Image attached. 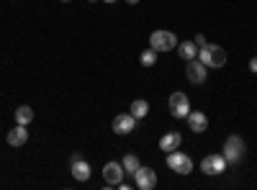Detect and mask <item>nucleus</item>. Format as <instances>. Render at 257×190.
Wrapping results in <instances>:
<instances>
[{"label":"nucleus","instance_id":"19","mask_svg":"<svg viewBox=\"0 0 257 190\" xmlns=\"http://www.w3.org/2000/svg\"><path fill=\"white\" fill-rule=\"evenodd\" d=\"M139 62H142V67H155V62H157V52H155V49H144V52H142V57H139Z\"/></svg>","mask_w":257,"mask_h":190},{"label":"nucleus","instance_id":"5","mask_svg":"<svg viewBox=\"0 0 257 190\" xmlns=\"http://www.w3.org/2000/svg\"><path fill=\"white\" fill-rule=\"evenodd\" d=\"M167 108H170V113H173V118H185L188 113H190V100H188V95L185 93H173L170 95V100H167Z\"/></svg>","mask_w":257,"mask_h":190},{"label":"nucleus","instance_id":"23","mask_svg":"<svg viewBox=\"0 0 257 190\" xmlns=\"http://www.w3.org/2000/svg\"><path fill=\"white\" fill-rule=\"evenodd\" d=\"M62 3H70V0H62Z\"/></svg>","mask_w":257,"mask_h":190},{"label":"nucleus","instance_id":"2","mask_svg":"<svg viewBox=\"0 0 257 190\" xmlns=\"http://www.w3.org/2000/svg\"><path fill=\"white\" fill-rule=\"evenodd\" d=\"M149 47H152L155 52H170V49H175L178 47V36L173 31H152V36H149Z\"/></svg>","mask_w":257,"mask_h":190},{"label":"nucleus","instance_id":"13","mask_svg":"<svg viewBox=\"0 0 257 190\" xmlns=\"http://www.w3.org/2000/svg\"><path fill=\"white\" fill-rule=\"evenodd\" d=\"M6 139H8V144H11V146H24V144L29 141V131H26V126L16 123V129H11Z\"/></svg>","mask_w":257,"mask_h":190},{"label":"nucleus","instance_id":"10","mask_svg":"<svg viewBox=\"0 0 257 190\" xmlns=\"http://www.w3.org/2000/svg\"><path fill=\"white\" fill-rule=\"evenodd\" d=\"M134 182L139 190H152L157 185V172L152 170V167H139V170L134 172Z\"/></svg>","mask_w":257,"mask_h":190},{"label":"nucleus","instance_id":"22","mask_svg":"<svg viewBox=\"0 0 257 190\" xmlns=\"http://www.w3.org/2000/svg\"><path fill=\"white\" fill-rule=\"evenodd\" d=\"M105 3H116V0H105Z\"/></svg>","mask_w":257,"mask_h":190},{"label":"nucleus","instance_id":"25","mask_svg":"<svg viewBox=\"0 0 257 190\" xmlns=\"http://www.w3.org/2000/svg\"><path fill=\"white\" fill-rule=\"evenodd\" d=\"M254 75H257V72H254Z\"/></svg>","mask_w":257,"mask_h":190},{"label":"nucleus","instance_id":"14","mask_svg":"<svg viewBox=\"0 0 257 190\" xmlns=\"http://www.w3.org/2000/svg\"><path fill=\"white\" fill-rule=\"evenodd\" d=\"M180 144H183V136H180L178 131H167V134L160 139V149H162V152H175Z\"/></svg>","mask_w":257,"mask_h":190},{"label":"nucleus","instance_id":"1","mask_svg":"<svg viewBox=\"0 0 257 190\" xmlns=\"http://www.w3.org/2000/svg\"><path fill=\"white\" fill-rule=\"evenodd\" d=\"M198 59L203 62L206 67L216 70V67H224L226 65V52L219 44H206V47L198 49Z\"/></svg>","mask_w":257,"mask_h":190},{"label":"nucleus","instance_id":"18","mask_svg":"<svg viewBox=\"0 0 257 190\" xmlns=\"http://www.w3.org/2000/svg\"><path fill=\"white\" fill-rule=\"evenodd\" d=\"M121 164H123V172H126V175H134L139 167H142L139 157H134V154H126V157L121 159Z\"/></svg>","mask_w":257,"mask_h":190},{"label":"nucleus","instance_id":"16","mask_svg":"<svg viewBox=\"0 0 257 190\" xmlns=\"http://www.w3.org/2000/svg\"><path fill=\"white\" fill-rule=\"evenodd\" d=\"M31 121H34V108H31V105H18V108H16V123L29 126Z\"/></svg>","mask_w":257,"mask_h":190},{"label":"nucleus","instance_id":"9","mask_svg":"<svg viewBox=\"0 0 257 190\" xmlns=\"http://www.w3.org/2000/svg\"><path fill=\"white\" fill-rule=\"evenodd\" d=\"M206 75H208V67L203 65V62L196 57V59H190L188 62V70H185V77L193 82V85H203L206 82Z\"/></svg>","mask_w":257,"mask_h":190},{"label":"nucleus","instance_id":"4","mask_svg":"<svg viewBox=\"0 0 257 190\" xmlns=\"http://www.w3.org/2000/svg\"><path fill=\"white\" fill-rule=\"evenodd\" d=\"M70 172H72V177H75V180L88 182L93 170H90V162H88V159H82V154H80V152H75V154L70 157Z\"/></svg>","mask_w":257,"mask_h":190},{"label":"nucleus","instance_id":"7","mask_svg":"<svg viewBox=\"0 0 257 190\" xmlns=\"http://www.w3.org/2000/svg\"><path fill=\"white\" fill-rule=\"evenodd\" d=\"M226 157L224 154H208V157H203V162H201V172H206V175H221V172H226Z\"/></svg>","mask_w":257,"mask_h":190},{"label":"nucleus","instance_id":"15","mask_svg":"<svg viewBox=\"0 0 257 190\" xmlns=\"http://www.w3.org/2000/svg\"><path fill=\"white\" fill-rule=\"evenodd\" d=\"M175 49H178L180 59H185V62H190V59L198 57V44H196V41H178Z\"/></svg>","mask_w":257,"mask_h":190},{"label":"nucleus","instance_id":"8","mask_svg":"<svg viewBox=\"0 0 257 190\" xmlns=\"http://www.w3.org/2000/svg\"><path fill=\"white\" fill-rule=\"evenodd\" d=\"M123 164L121 162H105L103 164V180H105V187H116L121 180H123Z\"/></svg>","mask_w":257,"mask_h":190},{"label":"nucleus","instance_id":"3","mask_svg":"<svg viewBox=\"0 0 257 190\" xmlns=\"http://www.w3.org/2000/svg\"><path fill=\"white\" fill-rule=\"evenodd\" d=\"M167 167L178 175H190L193 172V159L175 149V152H167Z\"/></svg>","mask_w":257,"mask_h":190},{"label":"nucleus","instance_id":"12","mask_svg":"<svg viewBox=\"0 0 257 190\" xmlns=\"http://www.w3.org/2000/svg\"><path fill=\"white\" fill-rule=\"evenodd\" d=\"M185 121H188V126H190V131H196V134H203V131L208 129V118H206V113H201V111H190V113L185 116Z\"/></svg>","mask_w":257,"mask_h":190},{"label":"nucleus","instance_id":"11","mask_svg":"<svg viewBox=\"0 0 257 190\" xmlns=\"http://www.w3.org/2000/svg\"><path fill=\"white\" fill-rule=\"evenodd\" d=\"M137 129V118L132 116V113H118L116 118H113V131L116 134H132Z\"/></svg>","mask_w":257,"mask_h":190},{"label":"nucleus","instance_id":"21","mask_svg":"<svg viewBox=\"0 0 257 190\" xmlns=\"http://www.w3.org/2000/svg\"><path fill=\"white\" fill-rule=\"evenodd\" d=\"M126 3H128V6H137V3H142V0H126Z\"/></svg>","mask_w":257,"mask_h":190},{"label":"nucleus","instance_id":"20","mask_svg":"<svg viewBox=\"0 0 257 190\" xmlns=\"http://www.w3.org/2000/svg\"><path fill=\"white\" fill-rule=\"evenodd\" d=\"M193 41H196V44H198V49L208 44V41H206V36H203V34H198V36H196V39H193Z\"/></svg>","mask_w":257,"mask_h":190},{"label":"nucleus","instance_id":"6","mask_svg":"<svg viewBox=\"0 0 257 190\" xmlns=\"http://www.w3.org/2000/svg\"><path fill=\"white\" fill-rule=\"evenodd\" d=\"M224 157L231 164L242 162V157H244V141H242V136H229L224 141Z\"/></svg>","mask_w":257,"mask_h":190},{"label":"nucleus","instance_id":"24","mask_svg":"<svg viewBox=\"0 0 257 190\" xmlns=\"http://www.w3.org/2000/svg\"><path fill=\"white\" fill-rule=\"evenodd\" d=\"M90 3H95V0H90Z\"/></svg>","mask_w":257,"mask_h":190},{"label":"nucleus","instance_id":"17","mask_svg":"<svg viewBox=\"0 0 257 190\" xmlns=\"http://www.w3.org/2000/svg\"><path fill=\"white\" fill-rule=\"evenodd\" d=\"M128 113H132L137 121H139V118H144V116L149 113V103H147V100H142V98H139V100H134V103H132V108H128Z\"/></svg>","mask_w":257,"mask_h":190}]
</instances>
